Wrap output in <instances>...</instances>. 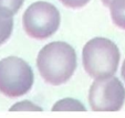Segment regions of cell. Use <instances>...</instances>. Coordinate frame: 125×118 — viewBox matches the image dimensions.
Listing matches in <instances>:
<instances>
[{
	"instance_id": "9c48e42d",
	"label": "cell",
	"mask_w": 125,
	"mask_h": 118,
	"mask_svg": "<svg viewBox=\"0 0 125 118\" xmlns=\"http://www.w3.org/2000/svg\"><path fill=\"white\" fill-rule=\"evenodd\" d=\"M13 30V19L12 17L0 16V45L7 42Z\"/></svg>"
},
{
	"instance_id": "ba28073f",
	"label": "cell",
	"mask_w": 125,
	"mask_h": 118,
	"mask_svg": "<svg viewBox=\"0 0 125 118\" xmlns=\"http://www.w3.org/2000/svg\"><path fill=\"white\" fill-rule=\"evenodd\" d=\"M24 0H0V16L13 17L22 7Z\"/></svg>"
},
{
	"instance_id": "3957f363",
	"label": "cell",
	"mask_w": 125,
	"mask_h": 118,
	"mask_svg": "<svg viewBox=\"0 0 125 118\" xmlns=\"http://www.w3.org/2000/svg\"><path fill=\"white\" fill-rule=\"evenodd\" d=\"M34 75L31 66L18 56L0 61V93L8 97H20L31 90Z\"/></svg>"
},
{
	"instance_id": "5b68a950",
	"label": "cell",
	"mask_w": 125,
	"mask_h": 118,
	"mask_svg": "<svg viewBox=\"0 0 125 118\" xmlns=\"http://www.w3.org/2000/svg\"><path fill=\"white\" fill-rule=\"evenodd\" d=\"M89 103L94 111H117L125 103V88L117 77L95 80L89 91Z\"/></svg>"
},
{
	"instance_id": "52a82bcc",
	"label": "cell",
	"mask_w": 125,
	"mask_h": 118,
	"mask_svg": "<svg viewBox=\"0 0 125 118\" xmlns=\"http://www.w3.org/2000/svg\"><path fill=\"white\" fill-rule=\"evenodd\" d=\"M52 110L53 111H61V110H74V111H85L86 108L85 106L80 103L78 99L74 98H63L60 99L53 105L52 107Z\"/></svg>"
},
{
	"instance_id": "8992f818",
	"label": "cell",
	"mask_w": 125,
	"mask_h": 118,
	"mask_svg": "<svg viewBox=\"0 0 125 118\" xmlns=\"http://www.w3.org/2000/svg\"><path fill=\"white\" fill-rule=\"evenodd\" d=\"M109 7L113 23L125 30V0H112Z\"/></svg>"
},
{
	"instance_id": "8fae6325",
	"label": "cell",
	"mask_w": 125,
	"mask_h": 118,
	"mask_svg": "<svg viewBox=\"0 0 125 118\" xmlns=\"http://www.w3.org/2000/svg\"><path fill=\"white\" fill-rule=\"evenodd\" d=\"M65 7L72 8V9H78L86 6L90 2V0H60Z\"/></svg>"
},
{
	"instance_id": "4fadbf2b",
	"label": "cell",
	"mask_w": 125,
	"mask_h": 118,
	"mask_svg": "<svg viewBox=\"0 0 125 118\" xmlns=\"http://www.w3.org/2000/svg\"><path fill=\"white\" fill-rule=\"evenodd\" d=\"M102 2H103L104 6H110V3L112 2V0H102Z\"/></svg>"
},
{
	"instance_id": "277c9868",
	"label": "cell",
	"mask_w": 125,
	"mask_h": 118,
	"mask_svg": "<svg viewBox=\"0 0 125 118\" xmlns=\"http://www.w3.org/2000/svg\"><path fill=\"white\" fill-rule=\"evenodd\" d=\"M61 16L55 6L47 1H37L28 7L22 17L26 33L30 38L44 40L58 31Z\"/></svg>"
},
{
	"instance_id": "6da1fadb",
	"label": "cell",
	"mask_w": 125,
	"mask_h": 118,
	"mask_svg": "<svg viewBox=\"0 0 125 118\" xmlns=\"http://www.w3.org/2000/svg\"><path fill=\"white\" fill-rule=\"evenodd\" d=\"M37 67L41 77L51 85L66 83L76 69V53L73 46L62 41H54L40 50Z\"/></svg>"
},
{
	"instance_id": "30bf717a",
	"label": "cell",
	"mask_w": 125,
	"mask_h": 118,
	"mask_svg": "<svg viewBox=\"0 0 125 118\" xmlns=\"http://www.w3.org/2000/svg\"><path fill=\"white\" fill-rule=\"evenodd\" d=\"M11 111H14V110H32V111H41L42 108L39 107L38 105L33 104L32 102H29V100H22V102H19L17 104L12 105L11 108H10Z\"/></svg>"
},
{
	"instance_id": "7a4b0ae2",
	"label": "cell",
	"mask_w": 125,
	"mask_h": 118,
	"mask_svg": "<svg viewBox=\"0 0 125 118\" xmlns=\"http://www.w3.org/2000/svg\"><path fill=\"white\" fill-rule=\"evenodd\" d=\"M120 50L113 41L106 38H93L85 43L82 51L84 70L95 80L111 77L120 63Z\"/></svg>"
},
{
	"instance_id": "7c38bea8",
	"label": "cell",
	"mask_w": 125,
	"mask_h": 118,
	"mask_svg": "<svg viewBox=\"0 0 125 118\" xmlns=\"http://www.w3.org/2000/svg\"><path fill=\"white\" fill-rule=\"evenodd\" d=\"M121 74H122V77H123V80H124V82H125V60H124V62H123L122 70H121Z\"/></svg>"
}]
</instances>
